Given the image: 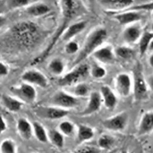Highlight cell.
<instances>
[{"label":"cell","instance_id":"obj_1","mask_svg":"<svg viewBox=\"0 0 153 153\" xmlns=\"http://www.w3.org/2000/svg\"><path fill=\"white\" fill-rule=\"evenodd\" d=\"M9 36H10L12 42L25 49L33 47L42 37L37 25L30 22H23L14 25Z\"/></svg>","mask_w":153,"mask_h":153},{"label":"cell","instance_id":"obj_2","mask_svg":"<svg viewBox=\"0 0 153 153\" xmlns=\"http://www.w3.org/2000/svg\"><path fill=\"white\" fill-rule=\"evenodd\" d=\"M107 36V33L106 30L102 28L96 30L89 35L80 52L73 62L72 66L78 65L86 59L89 55L104 42L106 39Z\"/></svg>","mask_w":153,"mask_h":153},{"label":"cell","instance_id":"obj_3","mask_svg":"<svg viewBox=\"0 0 153 153\" xmlns=\"http://www.w3.org/2000/svg\"><path fill=\"white\" fill-rule=\"evenodd\" d=\"M134 94L136 100L142 101L148 98V88L140 66L134 69Z\"/></svg>","mask_w":153,"mask_h":153},{"label":"cell","instance_id":"obj_4","mask_svg":"<svg viewBox=\"0 0 153 153\" xmlns=\"http://www.w3.org/2000/svg\"><path fill=\"white\" fill-rule=\"evenodd\" d=\"M89 72V67L87 65H81L74 71L63 76L59 80L60 86H69L78 83L80 80L86 78Z\"/></svg>","mask_w":153,"mask_h":153},{"label":"cell","instance_id":"obj_5","mask_svg":"<svg viewBox=\"0 0 153 153\" xmlns=\"http://www.w3.org/2000/svg\"><path fill=\"white\" fill-rule=\"evenodd\" d=\"M10 91L22 102L31 104L36 99V91L34 88L29 84L23 83L19 86H12Z\"/></svg>","mask_w":153,"mask_h":153},{"label":"cell","instance_id":"obj_6","mask_svg":"<svg viewBox=\"0 0 153 153\" xmlns=\"http://www.w3.org/2000/svg\"><path fill=\"white\" fill-rule=\"evenodd\" d=\"M51 102L56 107L66 110L76 107L80 104L77 98L64 91H58L55 94Z\"/></svg>","mask_w":153,"mask_h":153},{"label":"cell","instance_id":"obj_7","mask_svg":"<svg viewBox=\"0 0 153 153\" xmlns=\"http://www.w3.org/2000/svg\"><path fill=\"white\" fill-rule=\"evenodd\" d=\"M128 116L126 113L123 112L117 115L107 118L102 123L103 127L111 131H121L125 129L127 123Z\"/></svg>","mask_w":153,"mask_h":153},{"label":"cell","instance_id":"obj_8","mask_svg":"<svg viewBox=\"0 0 153 153\" xmlns=\"http://www.w3.org/2000/svg\"><path fill=\"white\" fill-rule=\"evenodd\" d=\"M69 111L68 110L55 107H41L37 113L43 118L49 120H58L66 117Z\"/></svg>","mask_w":153,"mask_h":153},{"label":"cell","instance_id":"obj_9","mask_svg":"<svg viewBox=\"0 0 153 153\" xmlns=\"http://www.w3.org/2000/svg\"><path fill=\"white\" fill-rule=\"evenodd\" d=\"M116 89L120 96L123 97L129 96L132 89V81L130 76L126 74L118 75L116 79Z\"/></svg>","mask_w":153,"mask_h":153},{"label":"cell","instance_id":"obj_10","mask_svg":"<svg viewBox=\"0 0 153 153\" xmlns=\"http://www.w3.org/2000/svg\"><path fill=\"white\" fill-rule=\"evenodd\" d=\"M22 78L25 82L36 85L43 88H46L48 85V80L45 76L37 71L30 70L25 72Z\"/></svg>","mask_w":153,"mask_h":153},{"label":"cell","instance_id":"obj_11","mask_svg":"<svg viewBox=\"0 0 153 153\" xmlns=\"http://www.w3.org/2000/svg\"><path fill=\"white\" fill-rule=\"evenodd\" d=\"M101 100L102 97L98 92L91 93L86 108L79 113L80 115L88 116L98 111L100 108Z\"/></svg>","mask_w":153,"mask_h":153},{"label":"cell","instance_id":"obj_12","mask_svg":"<svg viewBox=\"0 0 153 153\" xmlns=\"http://www.w3.org/2000/svg\"><path fill=\"white\" fill-rule=\"evenodd\" d=\"M153 131V111L145 113L140 122L138 134L145 135Z\"/></svg>","mask_w":153,"mask_h":153},{"label":"cell","instance_id":"obj_13","mask_svg":"<svg viewBox=\"0 0 153 153\" xmlns=\"http://www.w3.org/2000/svg\"><path fill=\"white\" fill-rule=\"evenodd\" d=\"M100 93L106 108L109 110L114 108L117 104V98L111 88L108 86H102L100 88Z\"/></svg>","mask_w":153,"mask_h":153},{"label":"cell","instance_id":"obj_14","mask_svg":"<svg viewBox=\"0 0 153 153\" xmlns=\"http://www.w3.org/2000/svg\"><path fill=\"white\" fill-rule=\"evenodd\" d=\"M17 129L20 136L25 140H28L31 138L33 132V125L25 118H20L17 121Z\"/></svg>","mask_w":153,"mask_h":153},{"label":"cell","instance_id":"obj_15","mask_svg":"<svg viewBox=\"0 0 153 153\" xmlns=\"http://www.w3.org/2000/svg\"><path fill=\"white\" fill-rule=\"evenodd\" d=\"M114 19L121 25L129 24L142 19V15L137 11H126L114 16Z\"/></svg>","mask_w":153,"mask_h":153},{"label":"cell","instance_id":"obj_16","mask_svg":"<svg viewBox=\"0 0 153 153\" xmlns=\"http://www.w3.org/2000/svg\"><path fill=\"white\" fill-rule=\"evenodd\" d=\"M1 101L4 107L11 112L19 111L23 105V103L19 99L7 95H2Z\"/></svg>","mask_w":153,"mask_h":153},{"label":"cell","instance_id":"obj_17","mask_svg":"<svg viewBox=\"0 0 153 153\" xmlns=\"http://www.w3.org/2000/svg\"><path fill=\"white\" fill-rule=\"evenodd\" d=\"M99 3L107 9L121 10L128 7L133 4L131 0H114V1H99Z\"/></svg>","mask_w":153,"mask_h":153},{"label":"cell","instance_id":"obj_18","mask_svg":"<svg viewBox=\"0 0 153 153\" xmlns=\"http://www.w3.org/2000/svg\"><path fill=\"white\" fill-rule=\"evenodd\" d=\"M141 33L142 31L140 28L138 26L134 25L125 30L123 33V38L127 42L134 43L139 39Z\"/></svg>","mask_w":153,"mask_h":153},{"label":"cell","instance_id":"obj_19","mask_svg":"<svg viewBox=\"0 0 153 153\" xmlns=\"http://www.w3.org/2000/svg\"><path fill=\"white\" fill-rule=\"evenodd\" d=\"M93 55L99 61L104 63L110 62L114 59V55L110 47H104L96 50Z\"/></svg>","mask_w":153,"mask_h":153},{"label":"cell","instance_id":"obj_20","mask_svg":"<svg viewBox=\"0 0 153 153\" xmlns=\"http://www.w3.org/2000/svg\"><path fill=\"white\" fill-rule=\"evenodd\" d=\"M85 22H80L71 25L65 32V34L63 35L62 39L64 41H69L75 35L81 33L85 28Z\"/></svg>","mask_w":153,"mask_h":153},{"label":"cell","instance_id":"obj_21","mask_svg":"<svg viewBox=\"0 0 153 153\" xmlns=\"http://www.w3.org/2000/svg\"><path fill=\"white\" fill-rule=\"evenodd\" d=\"M94 135V132L91 127L82 124L79 126L77 138L79 142H84L90 140L93 138Z\"/></svg>","mask_w":153,"mask_h":153},{"label":"cell","instance_id":"obj_22","mask_svg":"<svg viewBox=\"0 0 153 153\" xmlns=\"http://www.w3.org/2000/svg\"><path fill=\"white\" fill-rule=\"evenodd\" d=\"M32 125L33 132L38 141L43 143H47L48 140V136L42 125L37 121L33 122Z\"/></svg>","mask_w":153,"mask_h":153},{"label":"cell","instance_id":"obj_23","mask_svg":"<svg viewBox=\"0 0 153 153\" xmlns=\"http://www.w3.org/2000/svg\"><path fill=\"white\" fill-rule=\"evenodd\" d=\"M64 135L56 130L50 131L48 134V140L53 145L58 148H62L65 145Z\"/></svg>","mask_w":153,"mask_h":153},{"label":"cell","instance_id":"obj_24","mask_svg":"<svg viewBox=\"0 0 153 153\" xmlns=\"http://www.w3.org/2000/svg\"><path fill=\"white\" fill-rule=\"evenodd\" d=\"M50 11V7L45 4L39 3L31 6L27 8V13L33 16H41L47 14Z\"/></svg>","mask_w":153,"mask_h":153},{"label":"cell","instance_id":"obj_25","mask_svg":"<svg viewBox=\"0 0 153 153\" xmlns=\"http://www.w3.org/2000/svg\"><path fill=\"white\" fill-rule=\"evenodd\" d=\"M153 39V32H145L142 35L139 42V50L140 55H143Z\"/></svg>","mask_w":153,"mask_h":153},{"label":"cell","instance_id":"obj_26","mask_svg":"<svg viewBox=\"0 0 153 153\" xmlns=\"http://www.w3.org/2000/svg\"><path fill=\"white\" fill-rule=\"evenodd\" d=\"M114 143V138L111 135L107 134L102 135L97 141L98 147L101 149H109L113 146Z\"/></svg>","mask_w":153,"mask_h":153},{"label":"cell","instance_id":"obj_27","mask_svg":"<svg viewBox=\"0 0 153 153\" xmlns=\"http://www.w3.org/2000/svg\"><path fill=\"white\" fill-rule=\"evenodd\" d=\"M0 153H17L16 143L11 139H5L0 145Z\"/></svg>","mask_w":153,"mask_h":153},{"label":"cell","instance_id":"obj_28","mask_svg":"<svg viewBox=\"0 0 153 153\" xmlns=\"http://www.w3.org/2000/svg\"><path fill=\"white\" fill-rule=\"evenodd\" d=\"M76 3L74 1H62V7L63 10V14L66 17H71L75 13Z\"/></svg>","mask_w":153,"mask_h":153},{"label":"cell","instance_id":"obj_29","mask_svg":"<svg viewBox=\"0 0 153 153\" xmlns=\"http://www.w3.org/2000/svg\"><path fill=\"white\" fill-rule=\"evenodd\" d=\"M65 69V66L61 59H55L49 64V69L55 75L61 74Z\"/></svg>","mask_w":153,"mask_h":153},{"label":"cell","instance_id":"obj_30","mask_svg":"<svg viewBox=\"0 0 153 153\" xmlns=\"http://www.w3.org/2000/svg\"><path fill=\"white\" fill-rule=\"evenodd\" d=\"M59 130L63 135L71 136L74 132V126L71 122L68 121H62L59 125Z\"/></svg>","mask_w":153,"mask_h":153},{"label":"cell","instance_id":"obj_31","mask_svg":"<svg viewBox=\"0 0 153 153\" xmlns=\"http://www.w3.org/2000/svg\"><path fill=\"white\" fill-rule=\"evenodd\" d=\"M116 53L120 57L125 59L131 58L134 54V51L132 49L125 47H118L116 49Z\"/></svg>","mask_w":153,"mask_h":153},{"label":"cell","instance_id":"obj_32","mask_svg":"<svg viewBox=\"0 0 153 153\" xmlns=\"http://www.w3.org/2000/svg\"><path fill=\"white\" fill-rule=\"evenodd\" d=\"M90 89L84 83H80L76 85L74 89V95L78 97H84L88 94Z\"/></svg>","mask_w":153,"mask_h":153},{"label":"cell","instance_id":"obj_33","mask_svg":"<svg viewBox=\"0 0 153 153\" xmlns=\"http://www.w3.org/2000/svg\"><path fill=\"white\" fill-rule=\"evenodd\" d=\"M73 153H102V151L99 147L85 146L76 149Z\"/></svg>","mask_w":153,"mask_h":153},{"label":"cell","instance_id":"obj_34","mask_svg":"<svg viewBox=\"0 0 153 153\" xmlns=\"http://www.w3.org/2000/svg\"><path fill=\"white\" fill-rule=\"evenodd\" d=\"M91 74L93 77L95 79H101L103 78L105 75L106 71L103 68L97 65H95L92 68Z\"/></svg>","mask_w":153,"mask_h":153},{"label":"cell","instance_id":"obj_35","mask_svg":"<svg viewBox=\"0 0 153 153\" xmlns=\"http://www.w3.org/2000/svg\"><path fill=\"white\" fill-rule=\"evenodd\" d=\"M153 10V2L140 4L135 6L131 7L130 8L127 9L126 11H137V10Z\"/></svg>","mask_w":153,"mask_h":153},{"label":"cell","instance_id":"obj_36","mask_svg":"<svg viewBox=\"0 0 153 153\" xmlns=\"http://www.w3.org/2000/svg\"><path fill=\"white\" fill-rule=\"evenodd\" d=\"M78 50H79V45L75 42H69L65 47L66 52L68 54H74L77 52Z\"/></svg>","mask_w":153,"mask_h":153},{"label":"cell","instance_id":"obj_37","mask_svg":"<svg viewBox=\"0 0 153 153\" xmlns=\"http://www.w3.org/2000/svg\"><path fill=\"white\" fill-rule=\"evenodd\" d=\"M9 6L12 8H17L27 6L29 3L27 0H17V1H7Z\"/></svg>","mask_w":153,"mask_h":153},{"label":"cell","instance_id":"obj_38","mask_svg":"<svg viewBox=\"0 0 153 153\" xmlns=\"http://www.w3.org/2000/svg\"><path fill=\"white\" fill-rule=\"evenodd\" d=\"M8 74V69L6 66L3 62L0 63V75L1 76H4Z\"/></svg>","mask_w":153,"mask_h":153},{"label":"cell","instance_id":"obj_39","mask_svg":"<svg viewBox=\"0 0 153 153\" xmlns=\"http://www.w3.org/2000/svg\"><path fill=\"white\" fill-rule=\"evenodd\" d=\"M7 129V123L4 120V118L1 116V124H0V131L1 133L4 132Z\"/></svg>","mask_w":153,"mask_h":153},{"label":"cell","instance_id":"obj_40","mask_svg":"<svg viewBox=\"0 0 153 153\" xmlns=\"http://www.w3.org/2000/svg\"><path fill=\"white\" fill-rule=\"evenodd\" d=\"M148 85L150 90L153 92V75H151L148 79Z\"/></svg>","mask_w":153,"mask_h":153},{"label":"cell","instance_id":"obj_41","mask_svg":"<svg viewBox=\"0 0 153 153\" xmlns=\"http://www.w3.org/2000/svg\"><path fill=\"white\" fill-rule=\"evenodd\" d=\"M149 64L151 66L152 68H153V54H152L149 58Z\"/></svg>","mask_w":153,"mask_h":153},{"label":"cell","instance_id":"obj_42","mask_svg":"<svg viewBox=\"0 0 153 153\" xmlns=\"http://www.w3.org/2000/svg\"><path fill=\"white\" fill-rule=\"evenodd\" d=\"M149 47H150V49H152L153 48V39L152 40L150 45H149Z\"/></svg>","mask_w":153,"mask_h":153},{"label":"cell","instance_id":"obj_43","mask_svg":"<svg viewBox=\"0 0 153 153\" xmlns=\"http://www.w3.org/2000/svg\"><path fill=\"white\" fill-rule=\"evenodd\" d=\"M117 151V149H113V150H111L110 152H109L108 153H116Z\"/></svg>","mask_w":153,"mask_h":153},{"label":"cell","instance_id":"obj_44","mask_svg":"<svg viewBox=\"0 0 153 153\" xmlns=\"http://www.w3.org/2000/svg\"><path fill=\"white\" fill-rule=\"evenodd\" d=\"M120 153H128V152H127L126 150H125V149H123L121 151V152Z\"/></svg>","mask_w":153,"mask_h":153},{"label":"cell","instance_id":"obj_45","mask_svg":"<svg viewBox=\"0 0 153 153\" xmlns=\"http://www.w3.org/2000/svg\"><path fill=\"white\" fill-rule=\"evenodd\" d=\"M152 31H153V23H152Z\"/></svg>","mask_w":153,"mask_h":153},{"label":"cell","instance_id":"obj_46","mask_svg":"<svg viewBox=\"0 0 153 153\" xmlns=\"http://www.w3.org/2000/svg\"><path fill=\"white\" fill-rule=\"evenodd\" d=\"M152 19H153V13H152Z\"/></svg>","mask_w":153,"mask_h":153}]
</instances>
